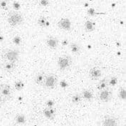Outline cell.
I'll use <instances>...</instances> for the list:
<instances>
[{
  "label": "cell",
  "instance_id": "9a60e30c",
  "mask_svg": "<svg viewBox=\"0 0 126 126\" xmlns=\"http://www.w3.org/2000/svg\"><path fill=\"white\" fill-rule=\"evenodd\" d=\"M70 48H71V52L76 55L79 54L81 51V47L77 43H71L70 44Z\"/></svg>",
  "mask_w": 126,
  "mask_h": 126
},
{
  "label": "cell",
  "instance_id": "9c48e42d",
  "mask_svg": "<svg viewBox=\"0 0 126 126\" xmlns=\"http://www.w3.org/2000/svg\"><path fill=\"white\" fill-rule=\"evenodd\" d=\"M103 126H118V123L117 119L110 115H106L103 122Z\"/></svg>",
  "mask_w": 126,
  "mask_h": 126
},
{
  "label": "cell",
  "instance_id": "ac0fdd59",
  "mask_svg": "<svg viewBox=\"0 0 126 126\" xmlns=\"http://www.w3.org/2000/svg\"><path fill=\"white\" fill-rule=\"evenodd\" d=\"M14 121L17 124H24L26 123V117L24 114H17L14 118Z\"/></svg>",
  "mask_w": 126,
  "mask_h": 126
},
{
  "label": "cell",
  "instance_id": "83f0119b",
  "mask_svg": "<svg viewBox=\"0 0 126 126\" xmlns=\"http://www.w3.org/2000/svg\"><path fill=\"white\" fill-rule=\"evenodd\" d=\"M53 105H54V103H53V102L52 100H48V103H47V106L49 107V108H52Z\"/></svg>",
  "mask_w": 126,
  "mask_h": 126
},
{
  "label": "cell",
  "instance_id": "5b68a950",
  "mask_svg": "<svg viewBox=\"0 0 126 126\" xmlns=\"http://www.w3.org/2000/svg\"><path fill=\"white\" fill-rule=\"evenodd\" d=\"M12 88L7 83H1L0 84V93L3 96L4 98L9 99L12 96Z\"/></svg>",
  "mask_w": 126,
  "mask_h": 126
},
{
  "label": "cell",
  "instance_id": "f1b7e54d",
  "mask_svg": "<svg viewBox=\"0 0 126 126\" xmlns=\"http://www.w3.org/2000/svg\"><path fill=\"white\" fill-rule=\"evenodd\" d=\"M4 98H3V96L1 95V93H0V106L4 103Z\"/></svg>",
  "mask_w": 126,
  "mask_h": 126
},
{
  "label": "cell",
  "instance_id": "3957f363",
  "mask_svg": "<svg viewBox=\"0 0 126 126\" xmlns=\"http://www.w3.org/2000/svg\"><path fill=\"white\" fill-rule=\"evenodd\" d=\"M58 66L61 71H66L68 69L72 64V59L70 56L63 55L58 59Z\"/></svg>",
  "mask_w": 126,
  "mask_h": 126
},
{
  "label": "cell",
  "instance_id": "484cf974",
  "mask_svg": "<svg viewBox=\"0 0 126 126\" xmlns=\"http://www.w3.org/2000/svg\"><path fill=\"white\" fill-rule=\"evenodd\" d=\"M48 4H49L48 1L42 0V1H40V4H41V5H42V6H44V7H47V5H48Z\"/></svg>",
  "mask_w": 126,
  "mask_h": 126
},
{
  "label": "cell",
  "instance_id": "ba28073f",
  "mask_svg": "<svg viewBox=\"0 0 126 126\" xmlns=\"http://www.w3.org/2000/svg\"><path fill=\"white\" fill-rule=\"evenodd\" d=\"M99 98L103 102H109L112 98V91L108 89L101 91L99 94Z\"/></svg>",
  "mask_w": 126,
  "mask_h": 126
},
{
  "label": "cell",
  "instance_id": "277c9868",
  "mask_svg": "<svg viewBox=\"0 0 126 126\" xmlns=\"http://www.w3.org/2000/svg\"><path fill=\"white\" fill-rule=\"evenodd\" d=\"M58 79L54 74H48L46 76L43 86L48 89H53L57 86Z\"/></svg>",
  "mask_w": 126,
  "mask_h": 126
},
{
  "label": "cell",
  "instance_id": "cb8c5ba5",
  "mask_svg": "<svg viewBox=\"0 0 126 126\" xmlns=\"http://www.w3.org/2000/svg\"><path fill=\"white\" fill-rule=\"evenodd\" d=\"M13 42L14 44L16 45H19L21 43V39L19 36H16L13 39Z\"/></svg>",
  "mask_w": 126,
  "mask_h": 126
},
{
  "label": "cell",
  "instance_id": "d4e9b609",
  "mask_svg": "<svg viewBox=\"0 0 126 126\" xmlns=\"http://www.w3.org/2000/svg\"><path fill=\"white\" fill-rule=\"evenodd\" d=\"M12 6H13V8L15 9V10H19L20 9V4L18 2V1H14L13 3V4H12Z\"/></svg>",
  "mask_w": 126,
  "mask_h": 126
},
{
  "label": "cell",
  "instance_id": "52a82bcc",
  "mask_svg": "<svg viewBox=\"0 0 126 126\" xmlns=\"http://www.w3.org/2000/svg\"><path fill=\"white\" fill-rule=\"evenodd\" d=\"M102 71L101 69L98 67H93L89 71V76L92 80H97L101 77Z\"/></svg>",
  "mask_w": 126,
  "mask_h": 126
},
{
  "label": "cell",
  "instance_id": "7c38bea8",
  "mask_svg": "<svg viewBox=\"0 0 126 126\" xmlns=\"http://www.w3.org/2000/svg\"><path fill=\"white\" fill-rule=\"evenodd\" d=\"M81 97L82 98L85 99L87 101H92L93 99V93L90 90H83L81 93Z\"/></svg>",
  "mask_w": 126,
  "mask_h": 126
},
{
  "label": "cell",
  "instance_id": "5bb4252c",
  "mask_svg": "<svg viewBox=\"0 0 126 126\" xmlns=\"http://www.w3.org/2000/svg\"><path fill=\"white\" fill-rule=\"evenodd\" d=\"M43 113H44V115L47 118V119L52 120L55 118V113H54V111L52 108H46L44 110Z\"/></svg>",
  "mask_w": 126,
  "mask_h": 126
},
{
  "label": "cell",
  "instance_id": "8992f818",
  "mask_svg": "<svg viewBox=\"0 0 126 126\" xmlns=\"http://www.w3.org/2000/svg\"><path fill=\"white\" fill-rule=\"evenodd\" d=\"M58 26L63 31H70L71 29V22L70 19L63 18L58 22Z\"/></svg>",
  "mask_w": 126,
  "mask_h": 126
},
{
  "label": "cell",
  "instance_id": "e0dca14e",
  "mask_svg": "<svg viewBox=\"0 0 126 126\" xmlns=\"http://www.w3.org/2000/svg\"><path fill=\"white\" fill-rule=\"evenodd\" d=\"M108 87V79H103L102 80H100L99 83L98 84L97 88L100 91H103L107 89V88Z\"/></svg>",
  "mask_w": 126,
  "mask_h": 126
},
{
  "label": "cell",
  "instance_id": "f546056e",
  "mask_svg": "<svg viewBox=\"0 0 126 126\" xmlns=\"http://www.w3.org/2000/svg\"><path fill=\"white\" fill-rule=\"evenodd\" d=\"M62 43H63V44L64 46H66V44H68V40L67 39L63 40V41H62Z\"/></svg>",
  "mask_w": 126,
  "mask_h": 126
},
{
  "label": "cell",
  "instance_id": "d6986e66",
  "mask_svg": "<svg viewBox=\"0 0 126 126\" xmlns=\"http://www.w3.org/2000/svg\"><path fill=\"white\" fill-rule=\"evenodd\" d=\"M37 22H38V24L39 25L40 27H47V26L48 25V20H47V18H46L45 16H40L39 18L38 19Z\"/></svg>",
  "mask_w": 126,
  "mask_h": 126
},
{
  "label": "cell",
  "instance_id": "603a6c76",
  "mask_svg": "<svg viewBox=\"0 0 126 126\" xmlns=\"http://www.w3.org/2000/svg\"><path fill=\"white\" fill-rule=\"evenodd\" d=\"M118 83V79L116 77H112L110 80H108V86H114Z\"/></svg>",
  "mask_w": 126,
  "mask_h": 126
},
{
  "label": "cell",
  "instance_id": "2e32d148",
  "mask_svg": "<svg viewBox=\"0 0 126 126\" xmlns=\"http://www.w3.org/2000/svg\"><path fill=\"white\" fill-rule=\"evenodd\" d=\"M84 27H85V30L87 32H91L95 30V23L93 22L92 21H86L85 22V24H84Z\"/></svg>",
  "mask_w": 126,
  "mask_h": 126
},
{
  "label": "cell",
  "instance_id": "1f68e13d",
  "mask_svg": "<svg viewBox=\"0 0 126 126\" xmlns=\"http://www.w3.org/2000/svg\"></svg>",
  "mask_w": 126,
  "mask_h": 126
},
{
  "label": "cell",
  "instance_id": "7a4b0ae2",
  "mask_svg": "<svg viewBox=\"0 0 126 126\" xmlns=\"http://www.w3.org/2000/svg\"><path fill=\"white\" fill-rule=\"evenodd\" d=\"M7 21L9 24L12 26V27H16L21 25L23 21H24V18L21 14L16 12H10L8 15L7 17Z\"/></svg>",
  "mask_w": 126,
  "mask_h": 126
},
{
  "label": "cell",
  "instance_id": "6da1fadb",
  "mask_svg": "<svg viewBox=\"0 0 126 126\" xmlns=\"http://www.w3.org/2000/svg\"><path fill=\"white\" fill-rule=\"evenodd\" d=\"M1 56L6 62L15 63L19 59V51L17 49L7 48L2 51Z\"/></svg>",
  "mask_w": 126,
  "mask_h": 126
},
{
  "label": "cell",
  "instance_id": "8fae6325",
  "mask_svg": "<svg viewBox=\"0 0 126 126\" xmlns=\"http://www.w3.org/2000/svg\"><path fill=\"white\" fill-rule=\"evenodd\" d=\"M16 68L15 63H11V62H4L1 65V68L8 73H12L14 71Z\"/></svg>",
  "mask_w": 126,
  "mask_h": 126
},
{
  "label": "cell",
  "instance_id": "4316f807",
  "mask_svg": "<svg viewBox=\"0 0 126 126\" xmlns=\"http://www.w3.org/2000/svg\"><path fill=\"white\" fill-rule=\"evenodd\" d=\"M7 2H6L5 1H0V7H1V8L4 9V8L7 7Z\"/></svg>",
  "mask_w": 126,
  "mask_h": 126
},
{
  "label": "cell",
  "instance_id": "ffe728a7",
  "mask_svg": "<svg viewBox=\"0 0 126 126\" xmlns=\"http://www.w3.org/2000/svg\"><path fill=\"white\" fill-rule=\"evenodd\" d=\"M82 100V97L80 94H75L71 97V102L73 104H79Z\"/></svg>",
  "mask_w": 126,
  "mask_h": 126
},
{
  "label": "cell",
  "instance_id": "44dd1931",
  "mask_svg": "<svg viewBox=\"0 0 126 126\" xmlns=\"http://www.w3.org/2000/svg\"><path fill=\"white\" fill-rule=\"evenodd\" d=\"M24 83L21 80L16 81L15 83H14V88L17 91H21L24 88Z\"/></svg>",
  "mask_w": 126,
  "mask_h": 126
},
{
  "label": "cell",
  "instance_id": "4dcf8cb0",
  "mask_svg": "<svg viewBox=\"0 0 126 126\" xmlns=\"http://www.w3.org/2000/svg\"><path fill=\"white\" fill-rule=\"evenodd\" d=\"M3 40H4V37L1 35H0V41L1 42V41H3Z\"/></svg>",
  "mask_w": 126,
  "mask_h": 126
},
{
  "label": "cell",
  "instance_id": "4fadbf2b",
  "mask_svg": "<svg viewBox=\"0 0 126 126\" xmlns=\"http://www.w3.org/2000/svg\"><path fill=\"white\" fill-rule=\"evenodd\" d=\"M46 78V75L45 73L41 72V73H38L36 76H35V79H34V81L35 83L39 85V86H43L44 84V80Z\"/></svg>",
  "mask_w": 126,
  "mask_h": 126
},
{
  "label": "cell",
  "instance_id": "30bf717a",
  "mask_svg": "<svg viewBox=\"0 0 126 126\" xmlns=\"http://www.w3.org/2000/svg\"><path fill=\"white\" fill-rule=\"evenodd\" d=\"M47 46L51 49H56L57 47H59V40L56 37L53 36H49L46 41Z\"/></svg>",
  "mask_w": 126,
  "mask_h": 126
},
{
  "label": "cell",
  "instance_id": "7402d4cb",
  "mask_svg": "<svg viewBox=\"0 0 126 126\" xmlns=\"http://www.w3.org/2000/svg\"><path fill=\"white\" fill-rule=\"evenodd\" d=\"M118 97L120 98V100H125L126 98V88H121L120 90L118 92Z\"/></svg>",
  "mask_w": 126,
  "mask_h": 126
}]
</instances>
